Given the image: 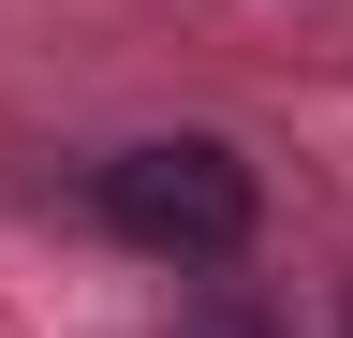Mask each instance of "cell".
Instances as JSON below:
<instances>
[{"mask_svg":"<svg viewBox=\"0 0 353 338\" xmlns=\"http://www.w3.org/2000/svg\"><path fill=\"white\" fill-rule=\"evenodd\" d=\"M176 338H280V324H265L250 294H192V324H176Z\"/></svg>","mask_w":353,"mask_h":338,"instance_id":"obj_2","label":"cell"},{"mask_svg":"<svg viewBox=\"0 0 353 338\" xmlns=\"http://www.w3.org/2000/svg\"><path fill=\"white\" fill-rule=\"evenodd\" d=\"M103 221L132 250H162V265H236L250 221H265V191H250V162L221 133H162V147H118L103 162Z\"/></svg>","mask_w":353,"mask_h":338,"instance_id":"obj_1","label":"cell"}]
</instances>
